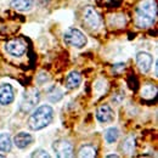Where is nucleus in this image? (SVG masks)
<instances>
[{
  "instance_id": "1",
  "label": "nucleus",
  "mask_w": 158,
  "mask_h": 158,
  "mask_svg": "<svg viewBox=\"0 0 158 158\" xmlns=\"http://www.w3.org/2000/svg\"><path fill=\"white\" fill-rule=\"evenodd\" d=\"M157 19V5L155 0H142L136 9V24L140 28L151 27Z\"/></svg>"
},
{
  "instance_id": "2",
  "label": "nucleus",
  "mask_w": 158,
  "mask_h": 158,
  "mask_svg": "<svg viewBox=\"0 0 158 158\" xmlns=\"http://www.w3.org/2000/svg\"><path fill=\"white\" fill-rule=\"evenodd\" d=\"M54 119V110L49 105L39 106L28 119V127L32 130H41L46 128Z\"/></svg>"
},
{
  "instance_id": "3",
  "label": "nucleus",
  "mask_w": 158,
  "mask_h": 158,
  "mask_svg": "<svg viewBox=\"0 0 158 158\" xmlns=\"http://www.w3.org/2000/svg\"><path fill=\"white\" fill-rule=\"evenodd\" d=\"M63 40L67 45L77 48V49L84 48L88 43L86 37L84 35V33L81 31H79L78 28H68L63 34Z\"/></svg>"
},
{
  "instance_id": "4",
  "label": "nucleus",
  "mask_w": 158,
  "mask_h": 158,
  "mask_svg": "<svg viewBox=\"0 0 158 158\" xmlns=\"http://www.w3.org/2000/svg\"><path fill=\"white\" fill-rule=\"evenodd\" d=\"M38 102H39V91H38V89H35V88L28 89L23 94V98H22V101L20 103V110L24 113L31 112L37 106Z\"/></svg>"
},
{
  "instance_id": "5",
  "label": "nucleus",
  "mask_w": 158,
  "mask_h": 158,
  "mask_svg": "<svg viewBox=\"0 0 158 158\" xmlns=\"http://www.w3.org/2000/svg\"><path fill=\"white\" fill-rule=\"evenodd\" d=\"M52 150L59 158H71L73 157V146L68 140L60 139L52 143Z\"/></svg>"
},
{
  "instance_id": "6",
  "label": "nucleus",
  "mask_w": 158,
  "mask_h": 158,
  "mask_svg": "<svg viewBox=\"0 0 158 158\" xmlns=\"http://www.w3.org/2000/svg\"><path fill=\"white\" fill-rule=\"evenodd\" d=\"M83 20L85 22V24L90 28V29H99L101 26V19H100L99 14L96 12V10L91 6H88L84 10L83 14Z\"/></svg>"
},
{
  "instance_id": "7",
  "label": "nucleus",
  "mask_w": 158,
  "mask_h": 158,
  "mask_svg": "<svg viewBox=\"0 0 158 158\" xmlns=\"http://www.w3.org/2000/svg\"><path fill=\"white\" fill-rule=\"evenodd\" d=\"M5 50L7 54H10L11 56H16L20 57L22 56L26 50H27V45L22 39H12L6 43L5 45Z\"/></svg>"
},
{
  "instance_id": "8",
  "label": "nucleus",
  "mask_w": 158,
  "mask_h": 158,
  "mask_svg": "<svg viewBox=\"0 0 158 158\" xmlns=\"http://www.w3.org/2000/svg\"><path fill=\"white\" fill-rule=\"evenodd\" d=\"M136 62H138V66L140 68L141 72L143 73H147L151 67H152V63H153V57L148 54V52H145V51H140L136 55Z\"/></svg>"
},
{
  "instance_id": "9",
  "label": "nucleus",
  "mask_w": 158,
  "mask_h": 158,
  "mask_svg": "<svg viewBox=\"0 0 158 158\" xmlns=\"http://www.w3.org/2000/svg\"><path fill=\"white\" fill-rule=\"evenodd\" d=\"M15 99V91L14 88L10 84H2L0 85V105L6 106L10 105Z\"/></svg>"
},
{
  "instance_id": "10",
  "label": "nucleus",
  "mask_w": 158,
  "mask_h": 158,
  "mask_svg": "<svg viewBox=\"0 0 158 158\" xmlns=\"http://www.w3.org/2000/svg\"><path fill=\"white\" fill-rule=\"evenodd\" d=\"M96 118L101 123H111L114 120V112L108 105L100 106L96 111Z\"/></svg>"
},
{
  "instance_id": "11",
  "label": "nucleus",
  "mask_w": 158,
  "mask_h": 158,
  "mask_svg": "<svg viewBox=\"0 0 158 158\" xmlns=\"http://www.w3.org/2000/svg\"><path fill=\"white\" fill-rule=\"evenodd\" d=\"M14 142L15 145L19 147V148H27L28 146L32 145L33 142V136L28 133H24V131H21L19 133L15 138H14Z\"/></svg>"
},
{
  "instance_id": "12",
  "label": "nucleus",
  "mask_w": 158,
  "mask_h": 158,
  "mask_svg": "<svg viewBox=\"0 0 158 158\" xmlns=\"http://www.w3.org/2000/svg\"><path fill=\"white\" fill-rule=\"evenodd\" d=\"M80 81H81V77L78 72H71L66 79V86L69 90H74L80 85Z\"/></svg>"
},
{
  "instance_id": "13",
  "label": "nucleus",
  "mask_w": 158,
  "mask_h": 158,
  "mask_svg": "<svg viewBox=\"0 0 158 158\" xmlns=\"http://www.w3.org/2000/svg\"><path fill=\"white\" fill-rule=\"evenodd\" d=\"M11 6L17 11H28L33 6V0H12Z\"/></svg>"
},
{
  "instance_id": "14",
  "label": "nucleus",
  "mask_w": 158,
  "mask_h": 158,
  "mask_svg": "<svg viewBox=\"0 0 158 158\" xmlns=\"http://www.w3.org/2000/svg\"><path fill=\"white\" fill-rule=\"evenodd\" d=\"M12 147V140L9 134H0V151L1 152H10Z\"/></svg>"
},
{
  "instance_id": "15",
  "label": "nucleus",
  "mask_w": 158,
  "mask_h": 158,
  "mask_svg": "<svg viewBox=\"0 0 158 158\" xmlns=\"http://www.w3.org/2000/svg\"><path fill=\"white\" fill-rule=\"evenodd\" d=\"M78 157L80 158H93L96 157V148L91 145H84L79 150Z\"/></svg>"
},
{
  "instance_id": "16",
  "label": "nucleus",
  "mask_w": 158,
  "mask_h": 158,
  "mask_svg": "<svg viewBox=\"0 0 158 158\" xmlns=\"http://www.w3.org/2000/svg\"><path fill=\"white\" fill-rule=\"evenodd\" d=\"M157 94V88L152 84H146L141 89V96L145 99H151Z\"/></svg>"
},
{
  "instance_id": "17",
  "label": "nucleus",
  "mask_w": 158,
  "mask_h": 158,
  "mask_svg": "<svg viewBox=\"0 0 158 158\" xmlns=\"http://www.w3.org/2000/svg\"><path fill=\"white\" fill-rule=\"evenodd\" d=\"M122 150L127 153V155H133L134 150H135V139L133 136H129L124 140L123 145H122Z\"/></svg>"
},
{
  "instance_id": "18",
  "label": "nucleus",
  "mask_w": 158,
  "mask_h": 158,
  "mask_svg": "<svg viewBox=\"0 0 158 158\" xmlns=\"http://www.w3.org/2000/svg\"><path fill=\"white\" fill-rule=\"evenodd\" d=\"M119 138V130L117 128H110L106 130L105 133V139L107 141V143H113L116 142Z\"/></svg>"
},
{
  "instance_id": "19",
  "label": "nucleus",
  "mask_w": 158,
  "mask_h": 158,
  "mask_svg": "<svg viewBox=\"0 0 158 158\" xmlns=\"http://www.w3.org/2000/svg\"><path fill=\"white\" fill-rule=\"evenodd\" d=\"M32 157H35V158H50V155L45 151V150H43V148H38V150H35L33 153H32Z\"/></svg>"
},
{
  "instance_id": "20",
  "label": "nucleus",
  "mask_w": 158,
  "mask_h": 158,
  "mask_svg": "<svg viewBox=\"0 0 158 158\" xmlns=\"http://www.w3.org/2000/svg\"><path fill=\"white\" fill-rule=\"evenodd\" d=\"M107 157H108V158H112V157H114V158H118L119 156H118V155H108V156H107Z\"/></svg>"
},
{
  "instance_id": "21",
  "label": "nucleus",
  "mask_w": 158,
  "mask_h": 158,
  "mask_svg": "<svg viewBox=\"0 0 158 158\" xmlns=\"http://www.w3.org/2000/svg\"><path fill=\"white\" fill-rule=\"evenodd\" d=\"M5 157V156H4V155H0V158H4Z\"/></svg>"
}]
</instances>
